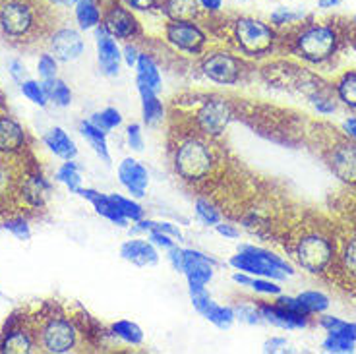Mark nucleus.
Masks as SVG:
<instances>
[{
	"label": "nucleus",
	"instance_id": "nucleus-44",
	"mask_svg": "<svg viewBox=\"0 0 356 354\" xmlns=\"http://www.w3.org/2000/svg\"><path fill=\"white\" fill-rule=\"evenodd\" d=\"M320 328L325 329L327 333L330 331H343L356 341V323H350V321H343L335 316H323V318H320Z\"/></svg>",
	"mask_w": 356,
	"mask_h": 354
},
{
	"label": "nucleus",
	"instance_id": "nucleus-42",
	"mask_svg": "<svg viewBox=\"0 0 356 354\" xmlns=\"http://www.w3.org/2000/svg\"><path fill=\"white\" fill-rule=\"evenodd\" d=\"M19 89H22L24 97L29 99L33 105L47 106V103H49V97H47V93H44L43 81L39 83V81L35 80H24L19 83Z\"/></svg>",
	"mask_w": 356,
	"mask_h": 354
},
{
	"label": "nucleus",
	"instance_id": "nucleus-55",
	"mask_svg": "<svg viewBox=\"0 0 356 354\" xmlns=\"http://www.w3.org/2000/svg\"><path fill=\"white\" fill-rule=\"evenodd\" d=\"M8 70H10V76L14 78V81L22 83L24 80H27V78H26V66H24V63L16 61V58H14V61H10Z\"/></svg>",
	"mask_w": 356,
	"mask_h": 354
},
{
	"label": "nucleus",
	"instance_id": "nucleus-47",
	"mask_svg": "<svg viewBox=\"0 0 356 354\" xmlns=\"http://www.w3.org/2000/svg\"><path fill=\"white\" fill-rule=\"evenodd\" d=\"M37 72L41 76V80H54L58 74V61L53 54H41L39 63H37Z\"/></svg>",
	"mask_w": 356,
	"mask_h": 354
},
{
	"label": "nucleus",
	"instance_id": "nucleus-39",
	"mask_svg": "<svg viewBox=\"0 0 356 354\" xmlns=\"http://www.w3.org/2000/svg\"><path fill=\"white\" fill-rule=\"evenodd\" d=\"M43 88H44V93H47V97H49V101H53L54 105L70 106L72 91L70 88L66 86V81L58 80V78H54V80H44Z\"/></svg>",
	"mask_w": 356,
	"mask_h": 354
},
{
	"label": "nucleus",
	"instance_id": "nucleus-3",
	"mask_svg": "<svg viewBox=\"0 0 356 354\" xmlns=\"http://www.w3.org/2000/svg\"><path fill=\"white\" fill-rule=\"evenodd\" d=\"M277 33L273 27L261 19L242 16L232 22L231 51L244 58L259 61L275 51Z\"/></svg>",
	"mask_w": 356,
	"mask_h": 354
},
{
	"label": "nucleus",
	"instance_id": "nucleus-46",
	"mask_svg": "<svg viewBox=\"0 0 356 354\" xmlns=\"http://www.w3.org/2000/svg\"><path fill=\"white\" fill-rule=\"evenodd\" d=\"M302 18L304 12H294V10L291 8H277L275 12L271 14L269 22L275 27H283L289 26V24H296V22H300Z\"/></svg>",
	"mask_w": 356,
	"mask_h": 354
},
{
	"label": "nucleus",
	"instance_id": "nucleus-53",
	"mask_svg": "<svg viewBox=\"0 0 356 354\" xmlns=\"http://www.w3.org/2000/svg\"><path fill=\"white\" fill-rule=\"evenodd\" d=\"M140 54H142V51L138 49V45L126 43L124 49H122V61L126 63V66H130V68H136V64H138V58H140Z\"/></svg>",
	"mask_w": 356,
	"mask_h": 354
},
{
	"label": "nucleus",
	"instance_id": "nucleus-37",
	"mask_svg": "<svg viewBox=\"0 0 356 354\" xmlns=\"http://www.w3.org/2000/svg\"><path fill=\"white\" fill-rule=\"evenodd\" d=\"M56 180L70 190L72 194H78L81 188V168L74 159L66 161L63 167L56 170Z\"/></svg>",
	"mask_w": 356,
	"mask_h": 354
},
{
	"label": "nucleus",
	"instance_id": "nucleus-29",
	"mask_svg": "<svg viewBox=\"0 0 356 354\" xmlns=\"http://www.w3.org/2000/svg\"><path fill=\"white\" fill-rule=\"evenodd\" d=\"M101 10L95 0H76V22L80 29H95L101 26Z\"/></svg>",
	"mask_w": 356,
	"mask_h": 354
},
{
	"label": "nucleus",
	"instance_id": "nucleus-7",
	"mask_svg": "<svg viewBox=\"0 0 356 354\" xmlns=\"http://www.w3.org/2000/svg\"><path fill=\"white\" fill-rule=\"evenodd\" d=\"M200 72L205 80L213 81L217 86H238L246 78L250 66L244 56L231 49H215L202 54Z\"/></svg>",
	"mask_w": 356,
	"mask_h": 354
},
{
	"label": "nucleus",
	"instance_id": "nucleus-28",
	"mask_svg": "<svg viewBox=\"0 0 356 354\" xmlns=\"http://www.w3.org/2000/svg\"><path fill=\"white\" fill-rule=\"evenodd\" d=\"M22 192H24V198H26L27 204L41 207L44 204L49 192H51V186H49V182L43 178V175H31L24 182V190Z\"/></svg>",
	"mask_w": 356,
	"mask_h": 354
},
{
	"label": "nucleus",
	"instance_id": "nucleus-54",
	"mask_svg": "<svg viewBox=\"0 0 356 354\" xmlns=\"http://www.w3.org/2000/svg\"><path fill=\"white\" fill-rule=\"evenodd\" d=\"M286 346H289V343H286L285 337H271L264 345V353H283V351H286Z\"/></svg>",
	"mask_w": 356,
	"mask_h": 354
},
{
	"label": "nucleus",
	"instance_id": "nucleus-38",
	"mask_svg": "<svg viewBox=\"0 0 356 354\" xmlns=\"http://www.w3.org/2000/svg\"><path fill=\"white\" fill-rule=\"evenodd\" d=\"M134 232H152V230H157V232H163V234H169L177 242H182L184 240V234L180 232L178 225L170 221H153V219H145L143 217L142 221L134 223Z\"/></svg>",
	"mask_w": 356,
	"mask_h": 354
},
{
	"label": "nucleus",
	"instance_id": "nucleus-60",
	"mask_svg": "<svg viewBox=\"0 0 356 354\" xmlns=\"http://www.w3.org/2000/svg\"><path fill=\"white\" fill-rule=\"evenodd\" d=\"M54 4H60V6H70V4H76V0H51Z\"/></svg>",
	"mask_w": 356,
	"mask_h": 354
},
{
	"label": "nucleus",
	"instance_id": "nucleus-45",
	"mask_svg": "<svg viewBox=\"0 0 356 354\" xmlns=\"http://www.w3.org/2000/svg\"><path fill=\"white\" fill-rule=\"evenodd\" d=\"M4 229L8 230L12 236H16L18 240H29L31 239V229H29V223L24 217H12L8 221L2 225Z\"/></svg>",
	"mask_w": 356,
	"mask_h": 354
},
{
	"label": "nucleus",
	"instance_id": "nucleus-49",
	"mask_svg": "<svg viewBox=\"0 0 356 354\" xmlns=\"http://www.w3.org/2000/svg\"><path fill=\"white\" fill-rule=\"evenodd\" d=\"M147 240L152 242L155 248L159 250H170L175 244H177V240L169 236V234H163V232H157V230H152V232H147Z\"/></svg>",
	"mask_w": 356,
	"mask_h": 354
},
{
	"label": "nucleus",
	"instance_id": "nucleus-43",
	"mask_svg": "<svg viewBox=\"0 0 356 354\" xmlns=\"http://www.w3.org/2000/svg\"><path fill=\"white\" fill-rule=\"evenodd\" d=\"M232 310H234V318L241 319L242 323H248V325L264 323L258 304H236V306H232Z\"/></svg>",
	"mask_w": 356,
	"mask_h": 354
},
{
	"label": "nucleus",
	"instance_id": "nucleus-40",
	"mask_svg": "<svg viewBox=\"0 0 356 354\" xmlns=\"http://www.w3.org/2000/svg\"><path fill=\"white\" fill-rule=\"evenodd\" d=\"M89 120L97 126V128H101L103 132L108 134L111 130H115V128L122 124V115H120V111L115 108V106H107V108H103L99 113H93Z\"/></svg>",
	"mask_w": 356,
	"mask_h": 354
},
{
	"label": "nucleus",
	"instance_id": "nucleus-31",
	"mask_svg": "<svg viewBox=\"0 0 356 354\" xmlns=\"http://www.w3.org/2000/svg\"><path fill=\"white\" fill-rule=\"evenodd\" d=\"M111 335L120 339L122 343L132 346H140L143 343V331L138 323L130 319H118L111 325Z\"/></svg>",
	"mask_w": 356,
	"mask_h": 354
},
{
	"label": "nucleus",
	"instance_id": "nucleus-4",
	"mask_svg": "<svg viewBox=\"0 0 356 354\" xmlns=\"http://www.w3.org/2000/svg\"><path fill=\"white\" fill-rule=\"evenodd\" d=\"M293 256L304 271L310 275H321L333 269L337 246L327 232L312 229L294 240Z\"/></svg>",
	"mask_w": 356,
	"mask_h": 354
},
{
	"label": "nucleus",
	"instance_id": "nucleus-33",
	"mask_svg": "<svg viewBox=\"0 0 356 354\" xmlns=\"http://www.w3.org/2000/svg\"><path fill=\"white\" fill-rule=\"evenodd\" d=\"M335 95L343 105L356 111V72H345L339 78L335 83Z\"/></svg>",
	"mask_w": 356,
	"mask_h": 354
},
{
	"label": "nucleus",
	"instance_id": "nucleus-25",
	"mask_svg": "<svg viewBox=\"0 0 356 354\" xmlns=\"http://www.w3.org/2000/svg\"><path fill=\"white\" fill-rule=\"evenodd\" d=\"M80 132L81 136L86 138V142L91 145V150L97 153L99 159H103L108 165V163H111V153H108L107 132H103V130L97 128L91 120H81Z\"/></svg>",
	"mask_w": 356,
	"mask_h": 354
},
{
	"label": "nucleus",
	"instance_id": "nucleus-11",
	"mask_svg": "<svg viewBox=\"0 0 356 354\" xmlns=\"http://www.w3.org/2000/svg\"><path fill=\"white\" fill-rule=\"evenodd\" d=\"M327 165L333 175L345 182L355 186L356 184V142L350 138L341 140L327 151Z\"/></svg>",
	"mask_w": 356,
	"mask_h": 354
},
{
	"label": "nucleus",
	"instance_id": "nucleus-18",
	"mask_svg": "<svg viewBox=\"0 0 356 354\" xmlns=\"http://www.w3.org/2000/svg\"><path fill=\"white\" fill-rule=\"evenodd\" d=\"M120 257L138 267H152L159 264V248H155L147 239L126 240L120 246Z\"/></svg>",
	"mask_w": 356,
	"mask_h": 354
},
{
	"label": "nucleus",
	"instance_id": "nucleus-5",
	"mask_svg": "<svg viewBox=\"0 0 356 354\" xmlns=\"http://www.w3.org/2000/svg\"><path fill=\"white\" fill-rule=\"evenodd\" d=\"M236 116V106L221 95H205L196 103L188 130H194L209 140H219Z\"/></svg>",
	"mask_w": 356,
	"mask_h": 354
},
{
	"label": "nucleus",
	"instance_id": "nucleus-52",
	"mask_svg": "<svg viewBox=\"0 0 356 354\" xmlns=\"http://www.w3.org/2000/svg\"><path fill=\"white\" fill-rule=\"evenodd\" d=\"M221 236H225V239H229V240H236V239H241V229L234 225V223H217L213 227Z\"/></svg>",
	"mask_w": 356,
	"mask_h": 354
},
{
	"label": "nucleus",
	"instance_id": "nucleus-19",
	"mask_svg": "<svg viewBox=\"0 0 356 354\" xmlns=\"http://www.w3.org/2000/svg\"><path fill=\"white\" fill-rule=\"evenodd\" d=\"M78 195H81L83 200H88L89 204L93 205V209L97 211V215H101L103 219H107V221H111L116 227H128V221L124 219V215L118 211V207L113 202L111 194H101V192L93 190V188L81 186L78 190Z\"/></svg>",
	"mask_w": 356,
	"mask_h": 354
},
{
	"label": "nucleus",
	"instance_id": "nucleus-57",
	"mask_svg": "<svg viewBox=\"0 0 356 354\" xmlns=\"http://www.w3.org/2000/svg\"><path fill=\"white\" fill-rule=\"evenodd\" d=\"M341 128H343V132H345L347 138H350L353 142H356V116H348Z\"/></svg>",
	"mask_w": 356,
	"mask_h": 354
},
{
	"label": "nucleus",
	"instance_id": "nucleus-12",
	"mask_svg": "<svg viewBox=\"0 0 356 354\" xmlns=\"http://www.w3.org/2000/svg\"><path fill=\"white\" fill-rule=\"evenodd\" d=\"M101 26L107 29L108 35H113L115 39H134L140 35V24L130 10L122 6L120 2H113L108 10L105 12V16L101 19Z\"/></svg>",
	"mask_w": 356,
	"mask_h": 354
},
{
	"label": "nucleus",
	"instance_id": "nucleus-51",
	"mask_svg": "<svg viewBox=\"0 0 356 354\" xmlns=\"http://www.w3.org/2000/svg\"><path fill=\"white\" fill-rule=\"evenodd\" d=\"M128 8L138 10V12H152L161 8V0H122Z\"/></svg>",
	"mask_w": 356,
	"mask_h": 354
},
{
	"label": "nucleus",
	"instance_id": "nucleus-34",
	"mask_svg": "<svg viewBox=\"0 0 356 354\" xmlns=\"http://www.w3.org/2000/svg\"><path fill=\"white\" fill-rule=\"evenodd\" d=\"M194 213H196L197 221L204 223L205 227H215L217 223L222 221V213L219 211V207L209 198H204V195L196 198V202H194Z\"/></svg>",
	"mask_w": 356,
	"mask_h": 354
},
{
	"label": "nucleus",
	"instance_id": "nucleus-30",
	"mask_svg": "<svg viewBox=\"0 0 356 354\" xmlns=\"http://www.w3.org/2000/svg\"><path fill=\"white\" fill-rule=\"evenodd\" d=\"M335 264H337L339 269L343 271V275L347 277L348 281L356 283V236L343 242L341 252L335 256Z\"/></svg>",
	"mask_w": 356,
	"mask_h": 354
},
{
	"label": "nucleus",
	"instance_id": "nucleus-36",
	"mask_svg": "<svg viewBox=\"0 0 356 354\" xmlns=\"http://www.w3.org/2000/svg\"><path fill=\"white\" fill-rule=\"evenodd\" d=\"M323 351L325 353H333V354H348L355 353L356 348V341L350 339L347 333L343 331H330L327 337L323 339Z\"/></svg>",
	"mask_w": 356,
	"mask_h": 354
},
{
	"label": "nucleus",
	"instance_id": "nucleus-58",
	"mask_svg": "<svg viewBox=\"0 0 356 354\" xmlns=\"http://www.w3.org/2000/svg\"><path fill=\"white\" fill-rule=\"evenodd\" d=\"M10 172L8 168L4 167V165H0V194H4L6 190L10 188Z\"/></svg>",
	"mask_w": 356,
	"mask_h": 354
},
{
	"label": "nucleus",
	"instance_id": "nucleus-13",
	"mask_svg": "<svg viewBox=\"0 0 356 354\" xmlns=\"http://www.w3.org/2000/svg\"><path fill=\"white\" fill-rule=\"evenodd\" d=\"M217 259L196 248H184V271L188 287H207L215 275Z\"/></svg>",
	"mask_w": 356,
	"mask_h": 354
},
{
	"label": "nucleus",
	"instance_id": "nucleus-21",
	"mask_svg": "<svg viewBox=\"0 0 356 354\" xmlns=\"http://www.w3.org/2000/svg\"><path fill=\"white\" fill-rule=\"evenodd\" d=\"M136 83L138 86H145V88L153 89L159 93L163 89V78H161L159 64L155 63L152 54L142 53L136 64Z\"/></svg>",
	"mask_w": 356,
	"mask_h": 354
},
{
	"label": "nucleus",
	"instance_id": "nucleus-2",
	"mask_svg": "<svg viewBox=\"0 0 356 354\" xmlns=\"http://www.w3.org/2000/svg\"><path fill=\"white\" fill-rule=\"evenodd\" d=\"M341 47V33L333 24L302 26L293 39V53L304 63L321 66L333 61Z\"/></svg>",
	"mask_w": 356,
	"mask_h": 354
},
{
	"label": "nucleus",
	"instance_id": "nucleus-35",
	"mask_svg": "<svg viewBox=\"0 0 356 354\" xmlns=\"http://www.w3.org/2000/svg\"><path fill=\"white\" fill-rule=\"evenodd\" d=\"M296 298H298V302L302 304L304 312H306V314H310V316L323 314V312L330 308V296L320 291H304L300 292Z\"/></svg>",
	"mask_w": 356,
	"mask_h": 354
},
{
	"label": "nucleus",
	"instance_id": "nucleus-24",
	"mask_svg": "<svg viewBox=\"0 0 356 354\" xmlns=\"http://www.w3.org/2000/svg\"><path fill=\"white\" fill-rule=\"evenodd\" d=\"M161 10L175 22H196L202 8L196 0H161Z\"/></svg>",
	"mask_w": 356,
	"mask_h": 354
},
{
	"label": "nucleus",
	"instance_id": "nucleus-10",
	"mask_svg": "<svg viewBox=\"0 0 356 354\" xmlns=\"http://www.w3.org/2000/svg\"><path fill=\"white\" fill-rule=\"evenodd\" d=\"M35 24V16L29 4L22 0H8L0 6V29L8 37H26Z\"/></svg>",
	"mask_w": 356,
	"mask_h": 354
},
{
	"label": "nucleus",
	"instance_id": "nucleus-20",
	"mask_svg": "<svg viewBox=\"0 0 356 354\" xmlns=\"http://www.w3.org/2000/svg\"><path fill=\"white\" fill-rule=\"evenodd\" d=\"M26 145L24 128L10 116H0V153H18Z\"/></svg>",
	"mask_w": 356,
	"mask_h": 354
},
{
	"label": "nucleus",
	"instance_id": "nucleus-56",
	"mask_svg": "<svg viewBox=\"0 0 356 354\" xmlns=\"http://www.w3.org/2000/svg\"><path fill=\"white\" fill-rule=\"evenodd\" d=\"M196 2L200 4V8L209 14H217L222 6V0H196Z\"/></svg>",
	"mask_w": 356,
	"mask_h": 354
},
{
	"label": "nucleus",
	"instance_id": "nucleus-27",
	"mask_svg": "<svg viewBox=\"0 0 356 354\" xmlns=\"http://www.w3.org/2000/svg\"><path fill=\"white\" fill-rule=\"evenodd\" d=\"M33 346V339L31 335L24 331V329H10L8 333L4 335L2 343H0V351L10 354H24L31 353Z\"/></svg>",
	"mask_w": 356,
	"mask_h": 354
},
{
	"label": "nucleus",
	"instance_id": "nucleus-17",
	"mask_svg": "<svg viewBox=\"0 0 356 354\" xmlns=\"http://www.w3.org/2000/svg\"><path fill=\"white\" fill-rule=\"evenodd\" d=\"M86 49V43L81 39L80 31L72 29V27H63L58 31H54L51 37V51L54 58L60 63H72L78 61Z\"/></svg>",
	"mask_w": 356,
	"mask_h": 354
},
{
	"label": "nucleus",
	"instance_id": "nucleus-26",
	"mask_svg": "<svg viewBox=\"0 0 356 354\" xmlns=\"http://www.w3.org/2000/svg\"><path fill=\"white\" fill-rule=\"evenodd\" d=\"M232 281L241 287H248L258 294H266V296H279L281 294V287L277 284V281L267 279V277H256V275H248L244 271H236L232 275Z\"/></svg>",
	"mask_w": 356,
	"mask_h": 354
},
{
	"label": "nucleus",
	"instance_id": "nucleus-32",
	"mask_svg": "<svg viewBox=\"0 0 356 354\" xmlns=\"http://www.w3.org/2000/svg\"><path fill=\"white\" fill-rule=\"evenodd\" d=\"M202 316H204L209 323H213L217 329H231V325L234 323V310H232V306H221V304H217L215 300H211L207 306H205V310L202 312Z\"/></svg>",
	"mask_w": 356,
	"mask_h": 354
},
{
	"label": "nucleus",
	"instance_id": "nucleus-1",
	"mask_svg": "<svg viewBox=\"0 0 356 354\" xmlns=\"http://www.w3.org/2000/svg\"><path fill=\"white\" fill-rule=\"evenodd\" d=\"M213 142L194 130L177 134V142L170 145V165L182 182L200 186L213 178L221 163Z\"/></svg>",
	"mask_w": 356,
	"mask_h": 354
},
{
	"label": "nucleus",
	"instance_id": "nucleus-41",
	"mask_svg": "<svg viewBox=\"0 0 356 354\" xmlns=\"http://www.w3.org/2000/svg\"><path fill=\"white\" fill-rule=\"evenodd\" d=\"M111 198H113V202L116 204V207H118V211L124 215V219L128 223H138L142 221L143 219V207L136 200H132V198H124V195L120 194H111Z\"/></svg>",
	"mask_w": 356,
	"mask_h": 354
},
{
	"label": "nucleus",
	"instance_id": "nucleus-8",
	"mask_svg": "<svg viewBox=\"0 0 356 354\" xmlns=\"http://www.w3.org/2000/svg\"><path fill=\"white\" fill-rule=\"evenodd\" d=\"M165 39L172 49L192 56H202L207 47V35L196 22L169 19V24L165 26Z\"/></svg>",
	"mask_w": 356,
	"mask_h": 354
},
{
	"label": "nucleus",
	"instance_id": "nucleus-59",
	"mask_svg": "<svg viewBox=\"0 0 356 354\" xmlns=\"http://www.w3.org/2000/svg\"><path fill=\"white\" fill-rule=\"evenodd\" d=\"M343 0H318V6L323 10H327V8H335V6H339Z\"/></svg>",
	"mask_w": 356,
	"mask_h": 354
},
{
	"label": "nucleus",
	"instance_id": "nucleus-50",
	"mask_svg": "<svg viewBox=\"0 0 356 354\" xmlns=\"http://www.w3.org/2000/svg\"><path fill=\"white\" fill-rule=\"evenodd\" d=\"M167 259H169V264L172 266L175 271H178V273L184 271V248H180L178 244H175L172 248L167 250Z\"/></svg>",
	"mask_w": 356,
	"mask_h": 354
},
{
	"label": "nucleus",
	"instance_id": "nucleus-9",
	"mask_svg": "<svg viewBox=\"0 0 356 354\" xmlns=\"http://www.w3.org/2000/svg\"><path fill=\"white\" fill-rule=\"evenodd\" d=\"M41 343L47 353L66 354L78 343V329L66 318H51L41 331Z\"/></svg>",
	"mask_w": 356,
	"mask_h": 354
},
{
	"label": "nucleus",
	"instance_id": "nucleus-14",
	"mask_svg": "<svg viewBox=\"0 0 356 354\" xmlns=\"http://www.w3.org/2000/svg\"><path fill=\"white\" fill-rule=\"evenodd\" d=\"M95 39H97V61L101 72L115 78L120 72V63H122V49L118 47L116 39L108 35L107 29L103 26L95 27Z\"/></svg>",
	"mask_w": 356,
	"mask_h": 354
},
{
	"label": "nucleus",
	"instance_id": "nucleus-48",
	"mask_svg": "<svg viewBox=\"0 0 356 354\" xmlns=\"http://www.w3.org/2000/svg\"><path fill=\"white\" fill-rule=\"evenodd\" d=\"M126 142L132 147L134 151H142L143 150V134L142 126L138 122H134L126 128Z\"/></svg>",
	"mask_w": 356,
	"mask_h": 354
},
{
	"label": "nucleus",
	"instance_id": "nucleus-16",
	"mask_svg": "<svg viewBox=\"0 0 356 354\" xmlns=\"http://www.w3.org/2000/svg\"><path fill=\"white\" fill-rule=\"evenodd\" d=\"M118 180L132 198H143L149 186V170L140 161L126 157L118 165Z\"/></svg>",
	"mask_w": 356,
	"mask_h": 354
},
{
	"label": "nucleus",
	"instance_id": "nucleus-6",
	"mask_svg": "<svg viewBox=\"0 0 356 354\" xmlns=\"http://www.w3.org/2000/svg\"><path fill=\"white\" fill-rule=\"evenodd\" d=\"M229 266L234 271H244L256 277H267L273 281H283L289 275H293V266L286 264L281 256L273 252L252 244H244L238 248V252L229 259Z\"/></svg>",
	"mask_w": 356,
	"mask_h": 354
},
{
	"label": "nucleus",
	"instance_id": "nucleus-22",
	"mask_svg": "<svg viewBox=\"0 0 356 354\" xmlns=\"http://www.w3.org/2000/svg\"><path fill=\"white\" fill-rule=\"evenodd\" d=\"M43 142L56 157H60L64 161L76 159V155H78L76 143H74V140L64 132V128H60V126H54V128H51L49 132L44 134Z\"/></svg>",
	"mask_w": 356,
	"mask_h": 354
},
{
	"label": "nucleus",
	"instance_id": "nucleus-23",
	"mask_svg": "<svg viewBox=\"0 0 356 354\" xmlns=\"http://www.w3.org/2000/svg\"><path fill=\"white\" fill-rule=\"evenodd\" d=\"M138 93H140V101H142L143 122L147 126H157L159 122H163L165 105L157 95V91L145 88V86H138Z\"/></svg>",
	"mask_w": 356,
	"mask_h": 354
},
{
	"label": "nucleus",
	"instance_id": "nucleus-15",
	"mask_svg": "<svg viewBox=\"0 0 356 354\" xmlns=\"http://www.w3.org/2000/svg\"><path fill=\"white\" fill-rule=\"evenodd\" d=\"M258 306L259 312H261V318H264V323H271L273 328L291 331V329H302L310 325V316L308 314H300V312L283 308L277 302H273V304L261 302Z\"/></svg>",
	"mask_w": 356,
	"mask_h": 354
}]
</instances>
